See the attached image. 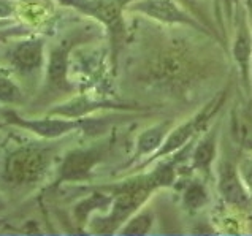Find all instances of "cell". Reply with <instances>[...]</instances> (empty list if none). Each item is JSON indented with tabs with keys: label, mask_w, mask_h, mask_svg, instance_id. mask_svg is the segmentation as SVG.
<instances>
[{
	"label": "cell",
	"mask_w": 252,
	"mask_h": 236,
	"mask_svg": "<svg viewBox=\"0 0 252 236\" xmlns=\"http://www.w3.org/2000/svg\"><path fill=\"white\" fill-rule=\"evenodd\" d=\"M114 195L113 194H102V192H94L89 197H86L81 200L75 208H73V216L75 220L80 225H86L89 222L91 214L95 211H106L108 208H111Z\"/></svg>",
	"instance_id": "obj_16"
},
{
	"label": "cell",
	"mask_w": 252,
	"mask_h": 236,
	"mask_svg": "<svg viewBox=\"0 0 252 236\" xmlns=\"http://www.w3.org/2000/svg\"><path fill=\"white\" fill-rule=\"evenodd\" d=\"M249 110H252V89H251V100H249Z\"/></svg>",
	"instance_id": "obj_21"
},
{
	"label": "cell",
	"mask_w": 252,
	"mask_h": 236,
	"mask_svg": "<svg viewBox=\"0 0 252 236\" xmlns=\"http://www.w3.org/2000/svg\"><path fill=\"white\" fill-rule=\"evenodd\" d=\"M222 102H224V95H219L218 98L211 100V102L208 103L200 113H197L193 118H190L189 120H186V122H183V124H179L175 128H171V132L168 133L167 140L163 141L162 148L154 155H151V159L143 162L140 165V168L148 167L151 162L162 160L163 157H167V155L176 154L178 151H181L183 148H186L187 145H189V143H192L193 140H195V135L200 130H203V127L210 122V119L219 111Z\"/></svg>",
	"instance_id": "obj_6"
},
{
	"label": "cell",
	"mask_w": 252,
	"mask_h": 236,
	"mask_svg": "<svg viewBox=\"0 0 252 236\" xmlns=\"http://www.w3.org/2000/svg\"><path fill=\"white\" fill-rule=\"evenodd\" d=\"M184 41H173L170 46H162L143 65V80L159 88L178 90L197 81L203 71V63L190 46Z\"/></svg>",
	"instance_id": "obj_2"
},
{
	"label": "cell",
	"mask_w": 252,
	"mask_h": 236,
	"mask_svg": "<svg viewBox=\"0 0 252 236\" xmlns=\"http://www.w3.org/2000/svg\"><path fill=\"white\" fill-rule=\"evenodd\" d=\"M45 43L38 38L23 40L11 49L10 65L21 75H31L43 67Z\"/></svg>",
	"instance_id": "obj_11"
},
{
	"label": "cell",
	"mask_w": 252,
	"mask_h": 236,
	"mask_svg": "<svg viewBox=\"0 0 252 236\" xmlns=\"http://www.w3.org/2000/svg\"><path fill=\"white\" fill-rule=\"evenodd\" d=\"M54 159V149L41 145H23L3 159L2 181L11 189H21L41 181Z\"/></svg>",
	"instance_id": "obj_3"
},
{
	"label": "cell",
	"mask_w": 252,
	"mask_h": 236,
	"mask_svg": "<svg viewBox=\"0 0 252 236\" xmlns=\"http://www.w3.org/2000/svg\"><path fill=\"white\" fill-rule=\"evenodd\" d=\"M57 2L97 19L106 27L111 40L113 67L116 68L119 48L126 38L124 11L135 0H57Z\"/></svg>",
	"instance_id": "obj_4"
},
{
	"label": "cell",
	"mask_w": 252,
	"mask_h": 236,
	"mask_svg": "<svg viewBox=\"0 0 252 236\" xmlns=\"http://www.w3.org/2000/svg\"><path fill=\"white\" fill-rule=\"evenodd\" d=\"M216 149H218V128L210 130L198 140L192 152V168L208 173L216 159Z\"/></svg>",
	"instance_id": "obj_15"
},
{
	"label": "cell",
	"mask_w": 252,
	"mask_h": 236,
	"mask_svg": "<svg viewBox=\"0 0 252 236\" xmlns=\"http://www.w3.org/2000/svg\"><path fill=\"white\" fill-rule=\"evenodd\" d=\"M183 203L189 211H198L203 208L208 203V192L205 185L198 181H190L184 190Z\"/></svg>",
	"instance_id": "obj_18"
},
{
	"label": "cell",
	"mask_w": 252,
	"mask_h": 236,
	"mask_svg": "<svg viewBox=\"0 0 252 236\" xmlns=\"http://www.w3.org/2000/svg\"><path fill=\"white\" fill-rule=\"evenodd\" d=\"M127 110L130 106L127 105H121V103H114V102H95V100L91 98H73L70 102L54 106L53 110H49L48 114L51 116H62V118H70V119H81V118H88L89 114L95 113V111H102V110Z\"/></svg>",
	"instance_id": "obj_12"
},
{
	"label": "cell",
	"mask_w": 252,
	"mask_h": 236,
	"mask_svg": "<svg viewBox=\"0 0 252 236\" xmlns=\"http://www.w3.org/2000/svg\"><path fill=\"white\" fill-rule=\"evenodd\" d=\"M218 187L222 200L230 206H233V208L246 209L251 206L252 198L240 176L238 162L232 159H222L219 162Z\"/></svg>",
	"instance_id": "obj_10"
},
{
	"label": "cell",
	"mask_w": 252,
	"mask_h": 236,
	"mask_svg": "<svg viewBox=\"0 0 252 236\" xmlns=\"http://www.w3.org/2000/svg\"><path fill=\"white\" fill-rule=\"evenodd\" d=\"M68 48L63 45H57L51 48L48 59L46 81L49 88L57 92L71 90V84L68 81Z\"/></svg>",
	"instance_id": "obj_14"
},
{
	"label": "cell",
	"mask_w": 252,
	"mask_h": 236,
	"mask_svg": "<svg viewBox=\"0 0 252 236\" xmlns=\"http://www.w3.org/2000/svg\"><path fill=\"white\" fill-rule=\"evenodd\" d=\"M238 170L240 176L246 185V189L249 192V195L252 198V155H243L238 160Z\"/></svg>",
	"instance_id": "obj_20"
},
{
	"label": "cell",
	"mask_w": 252,
	"mask_h": 236,
	"mask_svg": "<svg viewBox=\"0 0 252 236\" xmlns=\"http://www.w3.org/2000/svg\"><path fill=\"white\" fill-rule=\"evenodd\" d=\"M2 118H3V124L24 128V130L45 140L62 138L71 132L80 130V128H88L89 132H94V127L102 122V120L97 122L94 119H83V118L70 119L62 116H51V114H48L46 118H38V119H24L13 110H3Z\"/></svg>",
	"instance_id": "obj_5"
},
{
	"label": "cell",
	"mask_w": 252,
	"mask_h": 236,
	"mask_svg": "<svg viewBox=\"0 0 252 236\" xmlns=\"http://www.w3.org/2000/svg\"><path fill=\"white\" fill-rule=\"evenodd\" d=\"M173 128V120H165V122H159L151 125L145 132H141L136 138V149L135 154L128 162V165H133L135 162L141 160L146 155H154L159 149L162 148L163 141L167 140L168 133Z\"/></svg>",
	"instance_id": "obj_13"
},
{
	"label": "cell",
	"mask_w": 252,
	"mask_h": 236,
	"mask_svg": "<svg viewBox=\"0 0 252 236\" xmlns=\"http://www.w3.org/2000/svg\"><path fill=\"white\" fill-rule=\"evenodd\" d=\"M2 94H0V98H2V103H8V105H18L23 103V90L19 89V86L14 83L11 78L8 76H2Z\"/></svg>",
	"instance_id": "obj_19"
},
{
	"label": "cell",
	"mask_w": 252,
	"mask_h": 236,
	"mask_svg": "<svg viewBox=\"0 0 252 236\" xmlns=\"http://www.w3.org/2000/svg\"><path fill=\"white\" fill-rule=\"evenodd\" d=\"M179 159L175 157L171 162H162L151 173L133 176L118 184L105 185V190L114 195L111 209L105 217H95L89 228L95 235H113L121 230L128 219L141 209L154 190L170 187L176 179V167Z\"/></svg>",
	"instance_id": "obj_1"
},
{
	"label": "cell",
	"mask_w": 252,
	"mask_h": 236,
	"mask_svg": "<svg viewBox=\"0 0 252 236\" xmlns=\"http://www.w3.org/2000/svg\"><path fill=\"white\" fill-rule=\"evenodd\" d=\"M236 16L235 23H236V30H235V38L232 43V56L238 65L240 70V75H241V80L246 90L251 94V89H252V30H251V26H249V21H248V13L246 10L243 8L241 5L235 6Z\"/></svg>",
	"instance_id": "obj_9"
},
{
	"label": "cell",
	"mask_w": 252,
	"mask_h": 236,
	"mask_svg": "<svg viewBox=\"0 0 252 236\" xmlns=\"http://www.w3.org/2000/svg\"><path fill=\"white\" fill-rule=\"evenodd\" d=\"M128 10L145 14V16L159 21L168 26H186L193 30L206 32L195 18H192L176 0H135L130 3Z\"/></svg>",
	"instance_id": "obj_8"
},
{
	"label": "cell",
	"mask_w": 252,
	"mask_h": 236,
	"mask_svg": "<svg viewBox=\"0 0 252 236\" xmlns=\"http://www.w3.org/2000/svg\"><path fill=\"white\" fill-rule=\"evenodd\" d=\"M108 155L105 145H94L89 148H78L68 151L57 170L56 185L63 182H81L88 181L94 168L102 163Z\"/></svg>",
	"instance_id": "obj_7"
},
{
	"label": "cell",
	"mask_w": 252,
	"mask_h": 236,
	"mask_svg": "<svg viewBox=\"0 0 252 236\" xmlns=\"http://www.w3.org/2000/svg\"><path fill=\"white\" fill-rule=\"evenodd\" d=\"M153 224H154L153 211H149V209L140 211V212H136L133 217L128 219L119 232L121 235H126V236H143L151 232Z\"/></svg>",
	"instance_id": "obj_17"
}]
</instances>
